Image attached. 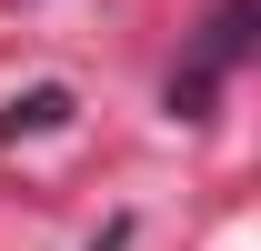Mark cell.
Returning <instances> with one entry per match:
<instances>
[{"label": "cell", "mask_w": 261, "mask_h": 251, "mask_svg": "<svg viewBox=\"0 0 261 251\" xmlns=\"http://www.w3.org/2000/svg\"><path fill=\"white\" fill-rule=\"evenodd\" d=\"M61 111H70V91H31V101H10V121H0V131H50Z\"/></svg>", "instance_id": "2"}, {"label": "cell", "mask_w": 261, "mask_h": 251, "mask_svg": "<svg viewBox=\"0 0 261 251\" xmlns=\"http://www.w3.org/2000/svg\"><path fill=\"white\" fill-rule=\"evenodd\" d=\"M251 20H261V0H221V10L201 20L191 70H171V111H201V101H211L231 70H241V51H251Z\"/></svg>", "instance_id": "1"}]
</instances>
